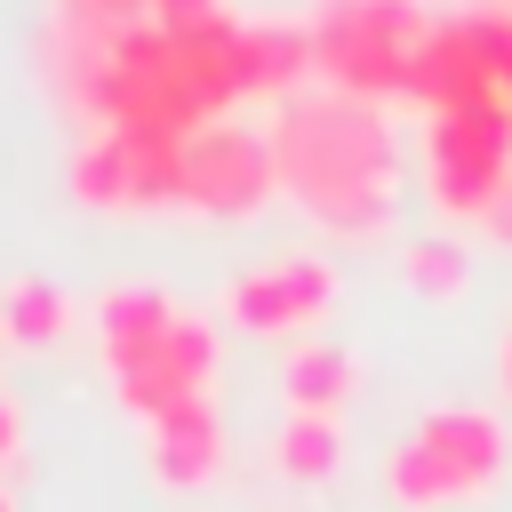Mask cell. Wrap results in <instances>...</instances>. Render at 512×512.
Returning a JSON list of instances; mask_svg holds the SVG:
<instances>
[{"label":"cell","mask_w":512,"mask_h":512,"mask_svg":"<svg viewBox=\"0 0 512 512\" xmlns=\"http://www.w3.org/2000/svg\"><path fill=\"white\" fill-rule=\"evenodd\" d=\"M272 168L304 224L328 240H384L400 216V128L376 96L304 80L272 104Z\"/></svg>","instance_id":"1"},{"label":"cell","mask_w":512,"mask_h":512,"mask_svg":"<svg viewBox=\"0 0 512 512\" xmlns=\"http://www.w3.org/2000/svg\"><path fill=\"white\" fill-rule=\"evenodd\" d=\"M336 456H344L336 416H288V424L272 432V472H280V480H328Z\"/></svg>","instance_id":"13"},{"label":"cell","mask_w":512,"mask_h":512,"mask_svg":"<svg viewBox=\"0 0 512 512\" xmlns=\"http://www.w3.org/2000/svg\"><path fill=\"white\" fill-rule=\"evenodd\" d=\"M144 456H152V480H160V488H200V480L224 464L216 400H184V408L152 416V424H144Z\"/></svg>","instance_id":"10"},{"label":"cell","mask_w":512,"mask_h":512,"mask_svg":"<svg viewBox=\"0 0 512 512\" xmlns=\"http://www.w3.org/2000/svg\"><path fill=\"white\" fill-rule=\"evenodd\" d=\"M72 200H88V208H176L184 200V144L88 128L72 144Z\"/></svg>","instance_id":"8"},{"label":"cell","mask_w":512,"mask_h":512,"mask_svg":"<svg viewBox=\"0 0 512 512\" xmlns=\"http://www.w3.org/2000/svg\"><path fill=\"white\" fill-rule=\"evenodd\" d=\"M360 392V360L344 352V344H296L288 360H280V400H288V416H336L344 400Z\"/></svg>","instance_id":"11"},{"label":"cell","mask_w":512,"mask_h":512,"mask_svg":"<svg viewBox=\"0 0 512 512\" xmlns=\"http://www.w3.org/2000/svg\"><path fill=\"white\" fill-rule=\"evenodd\" d=\"M272 192H280L272 128L224 112V120L184 136V200L176 208H192V216H256Z\"/></svg>","instance_id":"7"},{"label":"cell","mask_w":512,"mask_h":512,"mask_svg":"<svg viewBox=\"0 0 512 512\" xmlns=\"http://www.w3.org/2000/svg\"><path fill=\"white\" fill-rule=\"evenodd\" d=\"M432 8L424 0H320L304 16L312 40V80L344 88V96H408V72L432 40Z\"/></svg>","instance_id":"3"},{"label":"cell","mask_w":512,"mask_h":512,"mask_svg":"<svg viewBox=\"0 0 512 512\" xmlns=\"http://www.w3.org/2000/svg\"><path fill=\"white\" fill-rule=\"evenodd\" d=\"M504 480V416L496 408H432L416 432L384 448V496L400 512H448L480 504Z\"/></svg>","instance_id":"4"},{"label":"cell","mask_w":512,"mask_h":512,"mask_svg":"<svg viewBox=\"0 0 512 512\" xmlns=\"http://www.w3.org/2000/svg\"><path fill=\"white\" fill-rule=\"evenodd\" d=\"M504 80H512V0H472L432 24V40L408 72V104H424V112L504 104Z\"/></svg>","instance_id":"5"},{"label":"cell","mask_w":512,"mask_h":512,"mask_svg":"<svg viewBox=\"0 0 512 512\" xmlns=\"http://www.w3.org/2000/svg\"><path fill=\"white\" fill-rule=\"evenodd\" d=\"M64 328H72V304H64V288H56V280H40V272H16V280L0 288V336H8V344H24V352H48Z\"/></svg>","instance_id":"12"},{"label":"cell","mask_w":512,"mask_h":512,"mask_svg":"<svg viewBox=\"0 0 512 512\" xmlns=\"http://www.w3.org/2000/svg\"><path fill=\"white\" fill-rule=\"evenodd\" d=\"M96 352L112 368L120 408H136L144 424L184 400H208L216 376V328L152 280H120L96 296Z\"/></svg>","instance_id":"2"},{"label":"cell","mask_w":512,"mask_h":512,"mask_svg":"<svg viewBox=\"0 0 512 512\" xmlns=\"http://www.w3.org/2000/svg\"><path fill=\"white\" fill-rule=\"evenodd\" d=\"M504 184H512V112L504 104H464V112L424 120V200L448 224H480Z\"/></svg>","instance_id":"6"},{"label":"cell","mask_w":512,"mask_h":512,"mask_svg":"<svg viewBox=\"0 0 512 512\" xmlns=\"http://www.w3.org/2000/svg\"><path fill=\"white\" fill-rule=\"evenodd\" d=\"M0 512H16V496H8V480H0Z\"/></svg>","instance_id":"18"},{"label":"cell","mask_w":512,"mask_h":512,"mask_svg":"<svg viewBox=\"0 0 512 512\" xmlns=\"http://www.w3.org/2000/svg\"><path fill=\"white\" fill-rule=\"evenodd\" d=\"M400 272H408V288H424V296H464L472 256H464V240H456V232H424V240H408V248H400Z\"/></svg>","instance_id":"14"},{"label":"cell","mask_w":512,"mask_h":512,"mask_svg":"<svg viewBox=\"0 0 512 512\" xmlns=\"http://www.w3.org/2000/svg\"><path fill=\"white\" fill-rule=\"evenodd\" d=\"M16 440H24V424H16V408H8V400H0V464H8V456H16Z\"/></svg>","instance_id":"16"},{"label":"cell","mask_w":512,"mask_h":512,"mask_svg":"<svg viewBox=\"0 0 512 512\" xmlns=\"http://www.w3.org/2000/svg\"><path fill=\"white\" fill-rule=\"evenodd\" d=\"M328 304H336V264L320 248L264 256L224 288V320L248 336H304L312 320H328Z\"/></svg>","instance_id":"9"},{"label":"cell","mask_w":512,"mask_h":512,"mask_svg":"<svg viewBox=\"0 0 512 512\" xmlns=\"http://www.w3.org/2000/svg\"><path fill=\"white\" fill-rule=\"evenodd\" d=\"M496 384H504V400H512V336H504V352H496Z\"/></svg>","instance_id":"17"},{"label":"cell","mask_w":512,"mask_h":512,"mask_svg":"<svg viewBox=\"0 0 512 512\" xmlns=\"http://www.w3.org/2000/svg\"><path fill=\"white\" fill-rule=\"evenodd\" d=\"M480 232H488V240H496V248H512V184H504V192H496V208H488V216H480Z\"/></svg>","instance_id":"15"}]
</instances>
